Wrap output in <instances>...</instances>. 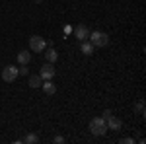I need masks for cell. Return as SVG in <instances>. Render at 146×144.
I'll use <instances>...</instances> for the list:
<instances>
[{
    "label": "cell",
    "mask_w": 146,
    "mask_h": 144,
    "mask_svg": "<svg viewBox=\"0 0 146 144\" xmlns=\"http://www.w3.org/2000/svg\"><path fill=\"white\" fill-rule=\"evenodd\" d=\"M80 49H82V53H84V55H92L96 47H94L90 41H86V39H84V41H80Z\"/></svg>",
    "instance_id": "cell-10"
},
{
    "label": "cell",
    "mask_w": 146,
    "mask_h": 144,
    "mask_svg": "<svg viewBox=\"0 0 146 144\" xmlns=\"http://www.w3.org/2000/svg\"><path fill=\"white\" fill-rule=\"evenodd\" d=\"M20 76L18 74V66H14V64H8L6 68H2V80L4 82H8V84H12L16 78Z\"/></svg>",
    "instance_id": "cell-4"
},
{
    "label": "cell",
    "mask_w": 146,
    "mask_h": 144,
    "mask_svg": "<svg viewBox=\"0 0 146 144\" xmlns=\"http://www.w3.org/2000/svg\"><path fill=\"white\" fill-rule=\"evenodd\" d=\"M41 88H43V92H45L47 96H53L56 92V86L51 82V80H43V84H41Z\"/></svg>",
    "instance_id": "cell-8"
},
{
    "label": "cell",
    "mask_w": 146,
    "mask_h": 144,
    "mask_svg": "<svg viewBox=\"0 0 146 144\" xmlns=\"http://www.w3.org/2000/svg\"><path fill=\"white\" fill-rule=\"evenodd\" d=\"M53 142H55V144H62V142H64V138H62V136H55Z\"/></svg>",
    "instance_id": "cell-17"
},
{
    "label": "cell",
    "mask_w": 146,
    "mask_h": 144,
    "mask_svg": "<svg viewBox=\"0 0 146 144\" xmlns=\"http://www.w3.org/2000/svg\"><path fill=\"white\" fill-rule=\"evenodd\" d=\"M29 60H31V53H27V51H20L18 53V62L20 64H29Z\"/></svg>",
    "instance_id": "cell-11"
},
{
    "label": "cell",
    "mask_w": 146,
    "mask_h": 144,
    "mask_svg": "<svg viewBox=\"0 0 146 144\" xmlns=\"http://www.w3.org/2000/svg\"><path fill=\"white\" fill-rule=\"evenodd\" d=\"M88 39H90V43L94 47H107L109 45V37L107 33H101V31H92L88 35Z\"/></svg>",
    "instance_id": "cell-2"
},
{
    "label": "cell",
    "mask_w": 146,
    "mask_h": 144,
    "mask_svg": "<svg viewBox=\"0 0 146 144\" xmlns=\"http://www.w3.org/2000/svg\"><path fill=\"white\" fill-rule=\"evenodd\" d=\"M56 74L55 66H53V62H45L43 66H41V72H39V76H41V80H53Z\"/></svg>",
    "instance_id": "cell-5"
},
{
    "label": "cell",
    "mask_w": 146,
    "mask_h": 144,
    "mask_svg": "<svg viewBox=\"0 0 146 144\" xmlns=\"http://www.w3.org/2000/svg\"><path fill=\"white\" fill-rule=\"evenodd\" d=\"M119 144H135V138H131V136H125V138H119Z\"/></svg>",
    "instance_id": "cell-16"
},
{
    "label": "cell",
    "mask_w": 146,
    "mask_h": 144,
    "mask_svg": "<svg viewBox=\"0 0 146 144\" xmlns=\"http://www.w3.org/2000/svg\"><path fill=\"white\" fill-rule=\"evenodd\" d=\"M109 115H111V111H109V109H105V111H103V119H107Z\"/></svg>",
    "instance_id": "cell-18"
},
{
    "label": "cell",
    "mask_w": 146,
    "mask_h": 144,
    "mask_svg": "<svg viewBox=\"0 0 146 144\" xmlns=\"http://www.w3.org/2000/svg\"><path fill=\"white\" fill-rule=\"evenodd\" d=\"M135 111L140 115V117H144V115H146V111H144V101H142V100H140V101L135 105Z\"/></svg>",
    "instance_id": "cell-14"
},
{
    "label": "cell",
    "mask_w": 146,
    "mask_h": 144,
    "mask_svg": "<svg viewBox=\"0 0 146 144\" xmlns=\"http://www.w3.org/2000/svg\"><path fill=\"white\" fill-rule=\"evenodd\" d=\"M105 123H107V131H121V127H123V121L117 119L115 115H109L105 119Z\"/></svg>",
    "instance_id": "cell-6"
},
{
    "label": "cell",
    "mask_w": 146,
    "mask_h": 144,
    "mask_svg": "<svg viewBox=\"0 0 146 144\" xmlns=\"http://www.w3.org/2000/svg\"><path fill=\"white\" fill-rule=\"evenodd\" d=\"M45 58H47V62H56V58H58V53H56L51 45H49V49L45 51Z\"/></svg>",
    "instance_id": "cell-9"
},
{
    "label": "cell",
    "mask_w": 146,
    "mask_h": 144,
    "mask_svg": "<svg viewBox=\"0 0 146 144\" xmlns=\"http://www.w3.org/2000/svg\"><path fill=\"white\" fill-rule=\"evenodd\" d=\"M18 74H22V76H27V74H29V70H27V64H20V68H18Z\"/></svg>",
    "instance_id": "cell-15"
},
{
    "label": "cell",
    "mask_w": 146,
    "mask_h": 144,
    "mask_svg": "<svg viewBox=\"0 0 146 144\" xmlns=\"http://www.w3.org/2000/svg\"><path fill=\"white\" fill-rule=\"evenodd\" d=\"M27 84H29L31 88H41L43 80H41V76H39V74H33V76H29V80H27Z\"/></svg>",
    "instance_id": "cell-12"
},
{
    "label": "cell",
    "mask_w": 146,
    "mask_h": 144,
    "mask_svg": "<svg viewBox=\"0 0 146 144\" xmlns=\"http://www.w3.org/2000/svg\"><path fill=\"white\" fill-rule=\"evenodd\" d=\"M29 49L33 53H43L47 49V41L39 35H33V37H29Z\"/></svg>",
    "instance_id": "cell-3"
},
{
    "label": "cell",
    "mask_w": 146,
    "mask_h": 144,
    "mask_svg": "<svg viewBox=\"0 0 146 144\" xmlns=\"http://www.w3.org/2000/svg\"><path fill=\"white\" fill-rule=\"evenodd\" d=\"M22 142H25V144H37L39 142V136L35 133H29V134H25V138H22Z\"/></svg>",
    "instance_id": "cell-13"
},
{
    "label": "cell",
    "mask_w": 146,
    "mask_h": 144,
    "mask_svg": "<svg viewBox=\"0 0 146 144\" xmlns=\"http://www.w3.org/2000/svg\"><path fill=\"white\" fill-rule=\"evenodd\" d=\"M90 133L94 136H103L107 133V123H105L103 117H94L90 121Z\"/></svg>",
    "instance_id": "cell-1"
},
{
    "label": "cell",
    "mask_w": 146,
    "mask_h": 144,
    "mask_svg": "<svg viewBox=\"0 0 146 144\" xmlns=\"http://www.w3.org/2000/svg\"><path fill=\"white\" fill-rule=\"evenodd\" d=\"M88 35H90V31H88V27H86L84 23H80V25H76V27H74V37H76L78 41L88 39Z\"/></svg>",
    "instance_id": "cell-7"
}]
</instances>
